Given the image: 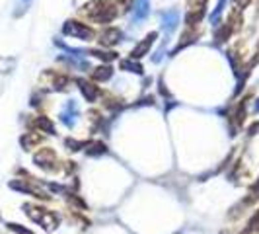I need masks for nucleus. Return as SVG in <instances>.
I'll use <instances>...</instances> for the list:
<instances>
[{
	"label": "nucleus",
	"instance_id": "obj_1",
	"mask_svg": "<svg viewBox=\"0 0 259 234\" xmlns=\"http://www.w3.org/2000/svg\"><path fill=\"white\" fill-rule=\"evenodd\" d=\"M24 211H26V215L31 221L37 222L39 226H43L47 232H53V230L59 226V222H61L59 215L49 211V209H43V207H37V205H31V203H26V205H24Z\"/></svg>",
	"mask_w": 259,
	"mask_h": 234
},
{
	"label": "nucleus",
	"instance_id": "obj_2",
	"mask_svg": "<svg viewBox=\"0 0 259 234\" xmlns=\"http://www.w3.org/2000/svg\"><path fill=\"white\" fill-rule=\"evenodd\" d=\"M63 33L65 35H72V37L76 39H84V41H90L94 37V31H92L90 27L80 24V22H74V20H68L63 26Z\"/></svg>",
	"mask_w": 259,
	"mask_h": 234
},
{
	"label": "nucleus",
	"instance_id": "obj_3",
	"mask_svg": "<svg viewBox=\"0 0 259 234\" xmlns=\"http://www.w3.org/2000/svg\"><path fill=\"white\" fill-rule=\"evenodd\" d=\"M33 162L37 164L39 168L47 170V172L57 170V154L53 152L51 148H41L37 154L33 156Z\"/></svg>",
	"mask_w": 259,
	"mask_h": 234
},
{
	"label": "nucleus",
	"instance_id": "obj_4",
	"mask_svg": "<svg viewBox=\"0 0 259 234\" xmlns=\"http://www.w3.org/2000/svg\"><path fill=\"white\" fill-rule=\"evenodd\" d=\"M180 24V12L178 10H168V12L162 14V27H164V33L171 35Z\"/></svg>",
	"mask_w": 259,
	"mask_h": 234
},
{
	"label": "nucleus",
	"instance_id": "obj_5",
	"mask_svg": "<svg viewBox=\"0 0 259 234\" xmlns=\"http://www.w3.org/2000/svg\"><path fill=\"white\" fill-rule=\"evenodd\" d=\"M154 39H156V31H152V33H148L146 37L131 51V59L135 61V59H141V57H144L146 53L150 51V47H152V43H154Z\"/></svg>",
	"mask_w": 259,
	"mask_h": 234
},
{
	"label": "nucleus",
	"instance_id": "obj_6",
	"mask_svg": "<svg viewBox=\"0 0 259 234\" xmlns=\"http://www.w3.org/2000/svg\"><path fill=\"white\" fill-rule=\"evenodd\" d=\"M76 119H78V105L74 102H68L65 109L61 111V121L65 123L68 129H72L76 125Z\"/></svg>",
	"mask_w": 259,
	"mask_h": 234
},
{
	"label": "nucleus",
	"instance_id": "obj_7",
	"mask_svg": "<svg viewBox=\"0 0 259 234\" xmlns=\"http://www.w3.org/2000/svg\"><path fill=\"white\" fill-rule=\"evenodd\" d=\"M10 187H12V189H18V191H24V193L33 195V197H39V199H49V195L45 193L43 189H39V187H35V185H31V183H27V182H12Z\"/></svg>",
	"mask_w": 259,
	"mask_h": 234
},
{
	"label": "nucleus",
	"instance_id": "obj_8",
	"mask_svg": "<svg viewBox=\"0 0 259 234\" xmlns=\"http://www.w3.org/2000/svg\"><path fill=\"white\" fill-rule=\"evenodd\" d=\"M150 14V0H135V14L133 20L135 22H143L146 16Z\"/></svg>",
	"mask_w": 259,
	"mask_h": 234
},
{
	"label": "nucleus",
	"instance_id": "obj_9",
	"mask_svg": "<svg viewBox=\"0 0 259 234\" xmlns=\"http://www.w3.org/2000/svg\"><path fill=\"white\" fill-rule=\"evenodd\" d=\"M119 39H121V31H119L117 27H109V29H105L104 33L100 35V43H102V45H107V47H111V45L119 43Z\"/></svg>",
	"mask_w": 259,
	"mask_h": 234
},
{
	"label": "nucleus",
	"instance_id": "obj_10",
	"mask_svg": "<svg viewBox=\"0 0 259 234\" xmlns=\"http://www.w3.org/2000/svg\"><path fill=\"white\" fill-rule=\"evenodd\" d=\"M78 84H80V90H82L84 98H86L88 102H94V100L98 98V90H96V86H94V84L86 82V80H82V78H78Z\"/></svg>",
	"mask_w": 259,
	"mask_h": 234
},
{
	"label": "nucleus",
	"instance_id": "obj_11",
	"mask_svg": "<svg viewBox=\"0 0 259 234\" xmlns=\"http://www.w3.org/2000/svg\"><path fill=\"white\" fill-rule=\"evenodd\" d=\"M107 152V146L104 143H90L86 144V154L90 156H100V154H105Z\"/></svg>",
	"mask_w": 259,
	"mask_h": 234
},
{
	"label": "nucleus",
	"instance_id": "obj_12",
	"mask_svg": "<svg viewBox=\"0 0 259 234\" xmlns=\"http://www.w3.org/2000/svg\"><path fill=\"white\" fill-rule=\"evenodd\" d=\"M242 234H259V211H255V215L249 219L247 226L244 228Z\"/></svg>",
	"mask_w": 259,
	"mask_h": 234
},
{
	"label": "nucleus",
	"instance_id": "obj_13",
	"mask_svg": "<svg viewBox=\"0 0 259 234\" xmlns=\"http://www.w3.org/2000/svg\"><path fill=\"white\" fill-rule=\"evenodd\" d=\"M226 4H228V0H219L214 12L210 14V24H219V20H221V16H222V12H224V6H226Z\"/></svg>",
	"mask_w": 259,
	"mask_h": 234
},
{
	"label": "nucleus",
	"instance_id": "obj_14",
	"mask_svg": "<svg viewBox=\"0 0 259 234\" xmlns=\"http://www.w3.org/2000/svg\"><path fill=\"white\" fill-rule=\"evenodd\" d=\"M111 74H113V70L109 66H100V68L94 70V78L96 80H107V78H111Z\"/></svg>",
	"mask_w": 259,
	"mask_h": 234
},
{
	"label": "nucleus",
	"instance_id": "obj_15",
	"mask_svg": "<svg viewBox=\"0 0 259 234\" xmlns=\"http://www.w3.org/2000/svg\"><path fill=\"white\" fill-rule=\"evenodd\" d=\"M259 199V182L249 189V193H247L246 201H242V205H251V203H255Z\"/></svg>",
	"mask_w": 259,
	"mask_h": 234
},
{
	"label": "nucleus",
	"instance_id": "obj_16",
	"mask_svg": "<svg viewBox=\"0 0 259 234\" xmlns=\"http://www.w3.org/2000/svg\"><path fill=\"white\" fill-rule=\"evenodd\" d=\"M121 68L123 70H129V72H135V74H143V66L139 65V63H133V61H123Z\"/></svg>",
	"mask_w": 259,
	"mask_h": 234
},
{
	"label": "nucleus",
	"instance_id": "obj_17",
	"mask_svg": "<svg viewBox=\"0 0 259 234\" xmlns=\"http://www.w3.org/2000/svg\"><path fill=\"white\" fill-rule=\"evenodd\" d=\"M35 123H37L39 129L47 131L49 135H53V133H55V127H53V123L49 121V119H47V117H39V119L35 121Z\"/></svg>",
	"mask_w": 259,
	"mask_h": 234
},
{
	"label": "nucleus",
	"instance_id": "obj_18",
	"mask_svg": "<svg viewBox=\"0 0 259 234\" xmlns=\"http://www.w3.org/2000/svg\"><path fill=\"white\" fill-rule=\"evenodd\" d=\"M39 141H41L39 135H33V133H29V135H26V137H22V144L26 146L27 150H29L35 143H39Z\"/></svg>",
	"mask_w": 259,
	"mask_h": 234
},
{
	"label": "nucleus",
	"instance_id": "obj_19",
	"mask_svg": "<svg viewBox=\"0 0 259 234\" xmlns=\"http://www.w3.org/2000/svg\"><path fill=\"white\" fill-rule=\"evenodd\" d=\"M8 228L18 234H35V232H31V230H27V228H24L22 224H16V222H8Z\"/></svg>",
	"mask_w": 259,
	"mask_h": 234
},
{
	"label": "nucleus",
	"instance_id": "obj_20",
	"mask_svg": "<svg viewBox=\"0 0 259 234\" xmlns=\"http://www.w3.org/2000/svg\"><path fill=\"white\" fill-rule=\"evenodd\" d=\"M92 55H96V57H100V59H104V61H113L117 57L115 53H105V51H92Z\"/></svg>",
	"mask_w": 259,
	"mask_h": 234
},
{
	"label": "nucleus",
	"instance_id": "obj_21",
	"mask_svg": "<svg viewBox=\"0 0 259 234\" xmlns=\"http://www.w3.org/2000/svg\"><path fill=\"white\" fill-rule=\"evenodd\" d=\"M249 4V0H238V8H242V6H247Z\"/></svg>",
	"mask_w": 259,
	"mask_h": 234
},
{
	"label": "nucleus",
	"instance_id": "obj_22",
	"mask_svg": "<svg viewBox=\"0 0 259 234\" xmlns=\"http://www.w3.org/2000/svg\"><path fill=\"white\" fill-rule=\"evenodd\" d=\"M255 107H257V111H259V100H257V104H255Z\"/></svg>",
	"mask_w": 259,
	"mask_h": 234
}]
</instances>
